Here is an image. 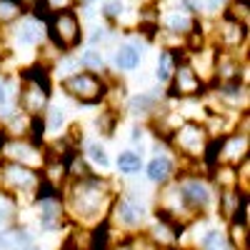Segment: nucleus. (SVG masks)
Returning a JSON list of instances; mask_svg holds the SVG:
<instances>
[{
  "instance_id": "5701e85b",
  "label": "nucleus",
  "mask_w": 250,
  "mask_h": 250,
  "mask_svg": "<svg viewBox=\"0 0 250 250\" xmlns=\"http://www.w3.org/2000/svg\"><path fill=\"white\" fill-rule=\"evenodd\" d=\"M78 62H80L83 70H90V73H98V75L105 73V58H103V53H100L98 48L83 50V53L78 55Z\"/></svg>"
},
{
  "instance_id": "423d86ee",
  "label": "nucleus",
  "mask_w": 250,
  "mask_h": 250,
  "mask_svg": "<svg viewBox=\"0 0 250 250\" xmlns=\"http://www.w3.org/2000/svg\"><path fill=\"white\" fill-rule=\"evenodd\" d=\"M45 30H48V38L58 53L75 50L83 40V25H80V18L73 8L53 13L45 20Z\"/></svg>"
},
{
  "instance_id": "6ab92c4d",
  "label": "nucleus",
  "mask_w": 250,
  "mask_h": 250,
  "mask_svg": "<svg viewBox=\"0 0 250 250\" xmlns=\"http://www.w3.org/2000/svg\"><path fill=\"white\" fill-rule=\"evenodd\" d=\"M18 218H20V205H18V200H15L10 193L0 190V230H5V228L15 225Z\"/></svg>"
},
{
  "instance_id": "b1692460",
  "label": "nucleus",
  "mask_w": 250,
  "mask_h": 250,
  "mask_svg": "<svg viewBox=\"0 0 250 250\" xmlns=\"http://www.w3.org/2000/svg\"><path fill=\"white\" fill-rule=\"evenodd\" d=\"M195 28V18L190 13H185V10H175L168 15V30L175 33V35H188V33H193Z\"/></svg>"
},
{
  "instance_id": "1a4fd4ad",
  "label": "nucleus",
  "mask_w": 250,
  "mask_h": 250,
  "mask_svg": "<svg viewBox=\"0 0 250 250\" xmlns=\"http://www.w3.org/2000/svg\"><path fill=\"white\" fill-rule=\"evenodd\" d=\"M35 210H38V225L43 228L45 233H58L62 225L68 223L65 215V203H62V195L58 190H50V188H40V193L33 200Z\"/></svg>"
},
{
  "instance_id": "6e6552de",
  "label": "nucleus",
  "mask_w": 250,
  "mask_h": 250,
  "mask_svg": "<svg viewBox=\"0 0 250 250\" xmlns=\"http://www.w3.org/2000/svg\"><path fill=\"white\" fill-rule=\"evenodd\" d=\"M145 218H148V205H145L138 195L118 193L113 205H110V210H108L105 223L115 225V228H125L128 233H138V228L145 223Z\"/></svg>"
},
{
  "instance_id": "9b49d317",
  "label": "nucleus",
  "mask_w": 250,
  "mask_h": 250,
  "mask_svg": "<svg viewBox=\"0 0 250 250\" xmlns=\"http://www.w3.org/2000/svg\"><path fill=\"white\" fill-rule=\"evenodd\" d=\"M168 85H170L168 95L178 98V100H193V98H200L205 93V83L190 68V62H178Z\"/></svg>"
},
{
  "instance_id": "9d476101",
  "label": "nucleus",
  "mask_w": 250,
  "mask_h": 250,
  "mask_svg": "<svg viewBox=\"0 0 250 250\" xmlns=\"http://www.w3.org/2000/svg\"><path fill=\"white\" fill-rule=\"evenodd\" d=\"M45 158H48L45 145H40L30 138H5L3 140V160H13V163L40 170Z\"/></svg>"
},
{
  "instance_id": "ddd939ff",
  "label": "nucleus",
  "mask_w": 250,
  "mask_h": 250,
  "mask_svg": "<svg viewBox=\"0 0 250 250\" xmlns=\"http://www.w3.org/2000/svg\"><path fill=\"white\" fill-rule=\"evenodd\" d=\"M15 43L23 48H38L45 43L48 30H45V20H40L35 15H25L15 20Z\"/></svg>"
},
{
  "instance_id": "f8f14e48",
  "label": "nucleus",
  "mask_w": 250,
  "mask_h": 250,
  "mask_svg": "<svg viewBox=\"0 0 250 250\" xmlns=\"http://www.w3.org/2000/svg\"><path fill=\"white\" fill-rule=\"evenodd\" d=\"M165 98H168V90L163 85L158 88H150V90H143L138 95H130L128 103H125V110L128 115H133L135 120H150L163 105H165Z\"/></svg>"
},
{
  "instance_id": "aec40b11",
  "label": "nucleus",
  "mask_w": 250,
  "mask_h": 250,
  "mask_svg": "<svg viewBox=\"0 0 250 250\" xmlns=\"http://www.w3.org/2000/svg\"><path fill=\"white\" fill-rule=\"evenodd\" d=\"M178 55L173 53V50H160V55H158V65H155V78H158V83L160 85H168L170 83V78H173V73H175V65H178Z\"/></svg>"
},
{
  "instance_id": "2f4dec72",
  "label": "nucleus",
  "mask_w": 250,
  "mask_h": 250,
  "mask_svg": "<svg viewBox=\"0 0 250 250\" xmlns=\"http://www.w3.org/2000/svg\"><path fill=\"white\" fill-rule=\"evenodd\" d=\"M225 5H228V0H203V10H208V13H218Z\"/></svg>"
},
{
  "instance_id": "cd10ccee",
  "label": "nucleus",
  "mask_w": 250,
  "mask_h": 250,
  "mask_svg": "<svg viewBox=\"0 0 250 250\" xmlns=\"http://www.w3.org/2000/svg\"><path fill=\"white\" fill-rule=\"evenodd\" d=\"M78 70H80V62H78V58H73L70 53H62V55L58 58V62H55V73L60 75V80L70 78V75L78 73Z\"/></svg>"
},
{
  "instance_id": "412c9836",
  "label": "nucleus",
  "mask_w": 250,
  "mask_h": 250,
  "mask_svg": "<svg viewBox=\"0 0 250 250\" xmlns=\"http://www.w3.org/2000/svg\"><path fill=\"white\" fill-rule=\"evenodd\" d=\"M143 155L138 150H123L118 153V160H115V168L120 175H138L143 170Z\"/></svg>"
},
{
  "instance_id": "f3484780",
  "label": "nucleus",
  "mask_w": 250,
  "mask_h": 250,
  "mask_svg": "<svg viewBox=\"0 0 250 250\" xmlns=\"http://www.w3.org/2000/svg\"><path fill=\"white\" fill-rule=\"evenodd\" d=\"M198 248L200 250H233L225 230H220V228H205L198 238Z\"/></svg>"
},
{
  "instance_id": "2eb2a0df",
  "label": "nucleus",
  "mask_w": 250,
  "mask_h": 250,
  "mask_svg": "<svg viewBox=\"0 0 250 250\" xmlns=\"http://www.w3.org/2000/svg\"><path fill=\"white\" fill-rule=\"evenodd\" d=\"M140 60H143V50L140 45L135 43H123L115 48V55H113V62H115V68L123 70V73H130L140 65Z\"/></svg>"
},
{
  "instance_id": "7c9ffc66",
  "label": "nucleus",
  "mask_w": 250,
  "mask_h": 250,
  "mask_svg": "<svg viewBox=\"0 0 250 250\" xmlns=\"http://www.w3.org/2000/svg\"><path fill=\"white\" fill-rule=\"evenodd\" d=\"M143 138H145V125H143V123H135L133 128H130V143L138 145Z\"/></svg>"
},
{
  "instance_id": "393cba45",
  "label": "nucleus",
  "mask_w": 250,
  "mask_h": 250,
  "mask_svg": "<svg viewBox=\"0 0 250 250\" xmlns=\"http://www.w3.org/2000/svg\"><path fill=\"white\" fill-rule=\"evenodd\" d=\"M70 5H73V0H35L33 10H35V18L48 20L53 13H58V10H68Z\"/></svg>"
},
{
  "instance_id": "4468645a",
  "label": "nucleus",
  "mask_w": 250,
  "mask_h": 250,
  "mask_svg": "<svg viewBox=\"0 0 250 250\" xmlns=\"http://www.w3.org/2000/svg\"><path fill=\"white\" fill-rule=\"evenodd\" d=\"M143 170H145V178H148L153 185H165V183H170L180 170H178V163L173 155L168 153H155L148 163L143 165Z\"/></svg>"
},
{
  "instance_id": "4be33fe9",
  "label": "nucleus",
  "mask_w": 250,
  "mask_h": 250,
  "mask_svg": "<svg viewBox=\"0 0 250 250\" xmlns=\"http://www.w3.org/2000/svg\"><path fill=\"white\" fill-rule=\"evenodd\" d=\"M85 160H88L90 165H95V168H103V170L110 168V155H108L105 145H103L100 140L85 143Z\"/></svg>"
},
{
  "instance_id": "c9c22d12",
  "label": "nucleus",
  "mask_w": 250,
  "mask_h": 250,
  "mask_svg": "<svg viewBox=\"0 0 250 250\" xmlns=\"http://www.w3.org/2000/svg\"><path fill=\"white\" fill-rule=\"evenodd\" d=\"M80 3H90V0H80Z\"/></svg>"
},
{
  "instance_id": "39448f33",
  "label": "nucleus",
  "mask_w": 250,
  "mask_h": 250,
  "mask_svg": "<svg viewBox=\"0 0 250 250\" xmlns=\"http://www.w3.org/2000/svg\"><path fill=\"white\" fill-rule=\"evenodd\" d=\"M168 145H173V150H178L180 158L185 160H200L208 155V145H210V135H208V130L203 128V123L198 120H185L180 123L178 128L168 135V140H165Z\"/></svg>"
},
{
  "instance_id": "a211bd4d",
  "label": "nucleus",
  "mask_w": 250,
  "mask_h": 250,
  "mask_svg": "<svg viewBox=\"0 0 250 250\" xmlns=\"http://www.w3.org/2000/svg\"><path fill=\"white\" fill-rule=\"evenodd\" d=\"M43 120V128H45V135H53V138H60L62 128H65V110L60 105H48L45 113L40 115Z\"/></svg>"
},
{
  "instance_id": "0eeeda50",
  "label": "nucleus",
  "mask_w": 250,
  "mask_h": 250,
  "mask_svg": "<svg viewBox=\"0 0 250 250\" xmlns=\"http://www.w3.org/2000/svg\"><path fill=\"white\" fill-rule=\"evenodd\" d=\"M60 88L68 98L78 100L80 105H98L108 95V80L90 70H78L70 78L60 80Z\"/></svg>"
},
{
  "instance_id": "7ed1b4c3",
  "label": "nucleus",
  "mask_w": 250,
  "mask_h": 250,
  "mask_svg": "<svg viewBox=\"0 0 250 250\" xmlns=\"http://www.w3.org/2000/svg\"><path fill=\"white\" fill-rule=\"evenodd\" d=\"M50 105V70L45 65L28 68L18 85V110L40 118Z\"/></svg>"
},
{
  "instance_id": "a878e982",
  "label": "nucleus",
  "mask_w": 250,
  "mask_h": 250,
  "mask_svg": "<svg viewBox=\"0 0 250 250\" xmlns=\"http://www.w3.org/2000/svg\"><path fill=\"white\" fill-rule=\"evenodd\" d=\"M23 18V0H0V25L15 23Z\"/></svg>"
},
{
  "instance_id": "72a5a7b5",
  "label": "nucleus",
  "mask_w": 250,
  "mask_h": 250,
  "mask_svg": "<svg viewBox=\"0 0 250 250\" xmlns=\"http://www.w3.org/2000/svg\"><path fill=\"white\" fill-rule=\"evenodd\" d=\"M3 140H5V135H3V130H0V160H3Z\"/></svg>"
},
{
  "instance_id": "473e14b6",
  "label": "nucleus",
  "mask_w": 250,
  "mask_h": 250,
  "mask_svg": "<svg viewBox=\"0 0 250 250\" xmlns=\"http://www.w3.org/2000/svg\"><path fill=\"white\" fill-rule=\"evenodd\" d=\"M183 10L185 13H200L203 10V0H183Z\"/></svg>"
},
{
  "instance_id": "dca6fc26",
  "label": "nucleus",
  "mask_w": 250,
  "mask_h": 250,
  "mask_svg": "<svg viewBox=\"0 0 250 250\" xmlns=\"http://www.w3.org/2000/svg\"><path fill=\"white\" fill-rule=\"evenodd\" d=\"M245 35H248V28H243L240 23H235V20H230V18H225L223 25H220V33H218L220 48H223V50H235V48H240V43L245 40Z\"/></svg>"
},
{
  "instance_id": "f704fd0d",
  "label": "nucleus",
  "mask_w": 250,
  "mask_h": 250,
  "mask_svg": "<svg viewBox=\"0 0 250 250\" xmlns=\"http://www.w3.org/2000/svg\"><path fill=\"white\" fill-rule=\"evenodd\" d=\"M28 250H43V248H40V245H30Z\"/></svg>"
},
{
  "instance_id": "c756f323",
  "label": "nucleus",
  "mask_w": 250,
  "mask_h": 250,
  "mask_svg": "<svg viewBox=\"0 0 250 250\" xmlns=\"http://www.w3.org/2000/svg\"><path fill=\"white\" fill-rule=\"evenodd\" d=\"M123 13H125L123 0H105V3H103V15H105L108 20H120Z\"/></svg>"
},
{
  "instance_id": "20e7f679",
  "label": "nucleus",
  "mask_w": 250,
  "mask_h": 250,
  "mask_svg": "<svg viewBox=\"0 0 250 250\" xmlns=\"http://www.w3.org/2000/svg\"><path fill=\"white\" fill-rule=\"evenodd\" d=\"M40 188H43L40 170L13 163V160H0V190L10 193L18 200V205L33 203L35 195L40 193Z\"/></svg>"
},
{
  "instance_id": "bb28decb",
  "label": "nucleus",
  "mask_w": 250,
  "mask_h": 250,
  "mask_svg": "<svg viewBox=\"0 0 250 250\" xmlns=\"http://www.w3.org/2000/svg\"><path fill=\"white\" fill-rule=\"evenodd\" d=\"M115 125H118V110H103L98 118H95V128H98V133H103L105 138H110L113 135V130H115Z\"/></svg>"
},
{
  "instance_id": "c85d7f7f",
  "label": "nucleus",
  "mask_w": 250,
  "mask_h": 250,
  "mask_svg": "<svg viewBox=\"0 0 250 250\" xmlns=\"http://www.w3.org/2000/svg\"><path fill=\"white\" fill-rule=\"evenodd\" d=\"M248 0H235L233 3V10H228L225 13V18H230V20H235V23H240L243 28H248Z\"/></svg>"
},
{
  "instance_id": "f257e3e1",
  "label": "nucleus",
  "mask_w": 250,
  "mask_h": 250,
  "mask_svg": "<svg viewBox=\"0 0 250 250\" xmlns=\"http://www.w3.org/2000/svg\"><path fill=\"white\" fill-rule=\"evenodd\" d=\"M60 195L65 203V215L70 223L100 225L108 218V210L118 190L110 178H100L93 173L83 180H68Z\"/></svg>"
},
{
  "instance_id": "f03ea898",
  "label": "nucleus",
  "mask_w": 250,
  "mask_h": 250,
  "mask_svg": "<svg viewBox=\"0 0 250 250\" xmlns=\"http://www.w3.org/2000/svg\"><path fill=\"white\" fill-rule=\"evenodd\" d=\"M175 183V193L178 200L183 205L185 215L193 220L203 218L210 208H215V198L218 190L213 188V183L208 180V175H198V173H178L173 178Z\"/></svg>"
}]
</instances>
